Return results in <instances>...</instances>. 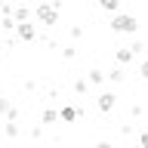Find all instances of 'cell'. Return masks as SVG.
<instances>
[{
	"label": "cell",
	"instance_id": "6da1fadb",
	"mask_svg": "<svg viewBox=\"0 0 148 148\" xmlns=\"http://www.w3.org/2000/svg\"><path fill=\"white\" fill-rule=\"evenodd\" d=\"M59 12H62V3H59V0H56V3H37V9H34L37 22L46 25V28H56V25H59Z\"/></svg>",
	"mask_w": 148,
	"mask_h": 148
},
{
	"label": "cell",
	"instance_id": "7a4b0ae2",
	"mask_svg": "<svg viewBox=\"0 0 148 148\" xmlns=\"http://www.w3.org/2000/svg\"><path fill=\"white\" fill-rule=\"evenodd\" d=\"M111 31H114V34H136L139 31V18L130 16V12H117V16L111 18Z\"/></svg>",
	"mask_w": 148,
	"mask_h": 148
},
{
	"label": "cell",
	"instance_id": "3957f363",
	"mask_svg": "<svg viewBox=\"0 0 148 148\" xmlns=\"http://www.w3.org/2000/svg\"><path fill=\"white\" fill-rule=\"evenodd\" d=\"M16 34H18V40H25V43H34L37 40V28L31 25V22H22V25H16Z\"/></svg>",
	"mask_w": 148,
	"mask_h": 148
},
{
	"label": "cell",
	"instance_id": "277c9868",
	"mask_svg": "<svg viewBox=\"0 0 148 148\" xmlns=\"http://www.w3.org/2000/svg\"><path fill=\"white\" fill-rule=\"evenodd\" d=\"M114 102H117V96H114V92H99L96 108H99L102 114H108V111H114Z\"/></svg>",
	"mask_w": 148,
	"mask_h": 148
},
{
	"label": "cell",
	"instance_id": "5b68a950",
	"mask_svg": "<svg viewBox=\"0 0 148 148\" xmlns=\"http://www.w3.org/2000/svg\"><path fill=\"white\" fill-rule=\"evenodd\" d=\"M77 117H83V108H74V105H65V108H59V120H77Z\"/></svg>",
	"mask_w": 148,
	"mask_h": 148
},
{
	"label": "cell",
	"instance_id": "8992f818",
	"mask_svg": "<svg viewBox=\"0 0 148 148\" xmlns=\"http://www.w3.org/2000/svg\"><path fill=\"white\" fill-rule=\"evenodd\" d=\"M114 59H117V65H130L133 59H136V53H133L130 46H117V53H114Z\"/></svg>",
	"mask_w": 148,
	"mask_h": 148
},
{
	"label": "cell",
	"instance_id": "52a82bcc",
	"mask_svg": "<svg viewBox=\"0 0 148 148\" xmlns=\"http://www.w3.org/2000/svg\"><path fill=\"white\" fill-rule=\"evenodd\" d=\"M83 80L90 83V86H99V83L105 80V71H102V68H90V71H86V77H83Z\"/></svg>",
	"mask_w": 148,
	"mask_h": 148
},
{
	"label": "cell",
	"instance_id": "ba28073f",
	"mask_svg": "<svg viewBox=\"0 0 148 148\" xmlns=\"http://www.w3.org/2000/svg\"><path fill=\"white\" fill-rule=\"evenodd\" d=\"M28 18H31V9L28 6H16L12 9V22H16V25H22V22H28Z\"/></svg>",
	"mask_w": 148,
	"mask_h": 148
},
{
	"label": "cell",
	"instance_id": "9c48e42d",
	"mask_svg": "<svg viewBox=\"0 0 148 148\" xmlns=\"http://www.w3.org/2000/svg\"><path fill=\"white\" fill-rule=\"evenodd\" d=\"M105 77H108L111 83H120V80H123V77H127V74H123V68H120V65H117V68H111V71L105 74Z\"/></svg>",
	"mask_w": 148,
	"mask_h": 148
},
{
	"label": "cell",
	"instance_id": "30bf717a",
	"mask_svg": "<svg viewBox=\"0 0 148 148\" xmlns=\"http://www.w3.org/2000/svg\"><path fill=\"white\" fill-rule=\"evenodd\" d=\"M96 3H99L102 9H108V12H117L120 9V0H96Z\"/></svg>",
	"mask_w": 148,
	"mask_h": 148
},
{
	"label": "cell",
	"instance_id": "8fae6325",
	"mask_svg": "<svg viewBox=\"0 0 148 148\" xmlns=\"http://www.w3.org/2000/svg\"><path fill=\"white\" fill-rule=\"evenodd\" d=\"M40 120H43V123H56V120H59V111H56V108H46L43 114H40Z\"/></svg>",
	"mask_w": 148,
	"mask_h": 148
},
{
	"label": "cell",
	"instance_id": "7c38bea8",
	"mask_svg": "<svg viewBox=\"0 0 148 148\" xmlns=\"http://www.w3.org/2000/svg\"><path fill=\"white\" fill-rule=\"evenodd\" d=\"M86 90H90V83L83 80V77H77V80H74V92H77V96H83Z\"/></svg>",
	"mask_w": 148,
	"mask_h": 148
},
{
	"label": "cell",
	"instance_id": "4fadbf2b",
	"mask_svg": "<svg viewBox=\"0 0 148 148\" xmlns=\"http://www.w3.org/2000/svg\"><path fill=\"white\" fill-rule=\"evenodd\" d=\"M6 136H9V139H16V136H18V123L6 120Z\"/></svg>",
	"mask_w": 148,
	"mask_h": 148
},
{
	"label": "cell",
	"instance_id": "5bb4252c",
	"mask_svg": "<svg viewBox=\"0 0 148 148\" xmlns=\"http://www.w3.org/2000/svg\"><path fill=\"white\" fill-rule=\"evenodd\" d=\"M74 56H77V49H74V46H65V49H62V59H68V62H71Z\"/></svg>",
	"mask_w": 148,
	"mask_h": 148
},
{
	"label": "cell",
	"instance_id": "9a60e30c",
	"mask_svg": "<svg viewBox=\"0 0 148 148\" xmlns=\"http://www.w3.org/2000/svg\"><path fill=\"white\" fill-rule=\"evenodd\" d=\"M6 120H12V123L18 120V108H16V105H9V111H6Z\"/></svg>",
	"mask_w": 148,
	"mask_h": 148
},
{
	"label": "cell",
	"instance_id": "2e32d148",
	"mask_svg": "<svg viewBox=\"0 0 148 148\" xmlns=\"http://www.w3.org/2000/svg\"><path fill=\"white\" fill-rule=\"evenodd\" d=\"M139 77H142V80H148V59L139 65Z\"/></svg>",
	"mask_w": 148,
	"mask_h": 148
},
{
	"label": "cell",
	"instance_id": "e0dca14e",
	"mask_svg": "<svg viewBox=\"0 0 148 148\" xmlns=\"http://www.w3.org/2000/svg\"><path fill=\"white\" fill-rule=\"evenodd\" d=\"M9 105H12V102H9L6 96H3V99H0V114H6V111H9Z\"/></svg>",
	"mask_w": 148,
	"mask_h": 148
},
{
	"label": "cell",
	"instance_id": "ac0fdd59",
	"mask_svg": "<svg viewBox=\"0 0 148 148\" xmlns=\"http://www.w3.org/2000/svg\"><path fill=\"white\" fill-rule=\"evenodd\" d=\"M71 37H74V40H77V37H83V28H80V25H74V28H71Z\"/></svg>",
	"mask_w": 148,
	"mask_h": 148
},
{
	"label": "cell",
	"instance_id": "d6986e66",
	"mask_svg": "<svg viewBox=\"0 0 148 148\" xmlns=\"http://www.w3.org/2000/svg\"><path fill=\"white\" fill-rule=\"evenodd\" d=\"M139 148H148V130L142 133V136H139Z\"/></svg>",
	"mask_w": 148,
	"mask_h": 148
},
{
	"label": "cell",
	"instance_id": "ffe728a7",
	"mask_svg": "<svg viewBox=\"0 0 148 148\" xmlns=\"http://www.w3.org/2000/svg\"><path fill=\"white\" fill-rule=\"evenodd\" d=\"M92 148H114V145H111L108 139H102V142H96V145H92Z\"/></svg>",
	"mask_w": 148,
	"mask_h": 148
},
{
	"label": "cell",
	"instance_id": "44dd1931",
	"mask_svg": "<svg viewBox=\"0 0 148 148\" xmlns=\"http://www.w3.org/2000/svg\"><path fill=\"white\" fill-rule=\"evenodd\" d=\"M92 3H96V0H92Z\"/></svg>",
	"mask_w": 148,
	"mask_h": 148
}]
</instances>
